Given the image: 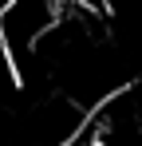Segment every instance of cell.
Instances as JSON below:
<instances>
[{"label":"cell","mask_w":142,"mask_h":146,"mask_svg":"<svg viewBox=\"0 0 142 146\" xmlns=\"http://www.w3.org/2000/svg\"><path fill=\"white\" fill-rule=\"evenodd\" d=\"M59 12L63 8L55 0H4L0 4V48L12 63V75L24 67L36 44L59 24Z\"/></svg>","instance_id":"6da1fadb"}]
</instances>
